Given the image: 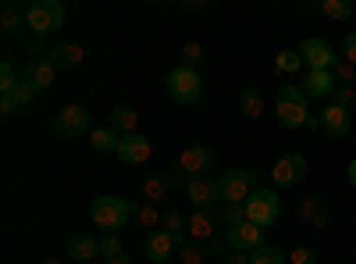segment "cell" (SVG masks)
Segmentation results:
<instances>
[{"label":"cell","instance_id":"obj_1","mask_svg":"<svg viewBox=\"0 0 356 264\" xmlns=\"http://www.w3.org/2000/svg\"><path fill=\"white\" fill-rule=\"evenodd\" d=\"M278 122L285 129H321V114L307 111V97L300 86H282L278 90Z\"/></svg>","mask_w":356,"mask_h":264},{"label":"cell","instance_id":"obj_2","mask_svg":"<svg viewBox=\"0 0 356 264\" xmlns=\"http://www.w3.org/2000/svg\"><path fill=\"white\" fill-rule=\"evenodd\" d=\"M260 179H264L260 168H228V171H221V179H218L221 203H246L253 196V189H260Z\"/></svg>","mask_w":356,"mask_h":264},{"label":"cell","instance_id":"obj_3","mask_svg":"<svg viewBox=\"0 0 356 264\" xmlns=\"http://www.w3.org/2000/svg\"><path fill=\"white\" fill-rule=\"evenodd\" d=\"M132 215H136V208L129 200H122V196H97L93 203H89V218H93V225L97 228H104V232H118L122 225H129L132 222Z\"/></svg>","mask_w":356,"mask_h":264},{"label":"cell","instance_id":"obj_4","mask_svg":"<svg viewBox=\"0 0 356 264\" xmlns=\"http://www.w3.org/2000/svg\"><path fill=\"white\" fill-rule=\"evenodd\" d=\"M25 18H29V33L36 40L54 36L65 25V4H57V0H33V4H25Z\"/></svg>","mask_w":356,"mask_h":264},{"label":"cell","instance_id":"obj_5","mask_svg":"<svg viewBox=\"0 0 356 264\" xmlns=\"http://www.w3.org/2000/svg\"><path fill=\"white\" fill-rule=\"evenodd\" d=\"M214 164V150L207 143H193L189 150H182V157H178V164L168 171L171 175V186H189V179H196V175L211 171Z\"/></svg>","mask_w":356,"mask_h":264},{"label":"cell","instance_id":"obj_6","mask_svg":"<svg viewBox=\"0 0 356 264\" xmlns=\"http://www.w3.org/2000/svg\"><path fill=\"white\" fill-rule=\"evenodd\" d=\"M168 93L175 104H196L203 97V79L196 68H186V65H178L168 72Z\"/></svg>","mask_w":356,"mask_h":264},{"label":"cell","instance_id":"obj_7","mask_svg":"<svg viewBox=\"0 0 356 264\" xmlns=\"http://www.w3.org/2000/svg\"><path fill=\"white\" fill-rule=\"evenodd\" d=\"M282 218V200L275 189H253V196L246 200V222L260 225V228H271Z\"/></svg>","mask_w":356,"mask_h":264},{"label":"cell","instance_id":"obj_8","mask_svg":"<svg viewBox=\"0 0 356 264\" xmlns=\"http://www.w3.org/2000/svg\"><path fill=\"white\" fill-rule=\"evenodd\" d=\"M50 129L61 136V139H79V136H86V132H93V122H89V111L86 107H65V111H57L54 114V122H50Z\"/></svg>","mask_w":356,"mask_h":264},{"label":"cell","instance_id":"obj_9","mask_svg":"<svg viewBox=\"0 0 356 264\" xmlns=\"http://www.w3.org/2000/svg\"><path fill=\"white\" fill-rule=\"evenodd\" d=\"M271 179H275V186H282V189L300 186V183L307 179V154L292 150V154L278 157V161H275V168H271Z\"/></svg>","mask_w":356,"mask_h":264},{"label":"cell","instance_id":"obj_10","mask_svg":"<svg viewBox=\"0 0 356 264\" xmlns=\"http://www.w3.org/2000/svg\"><path fill=\"white\" fill-rule=\"evenodd\" d=\"M186 196L193 200V211H211L221 203V193H218V179H211V175H196V179H189L186 186Z\"/></svg>","mask_w":356,"mask_h":264},{"label":"cell","instance_id":"obj_11","mask_svg":"<svg viewBox=\"0 0 356 264\" xmlns=\"http://www.w3.org/2000/svg\"><path fill=\"white\" fill-rule=\"evenodd\" d=\"M300 57H303V65L307 72H332L335 68V50L324 43V40H303L300 43Z\"/></svg>","mask_w":356,"mask_h":264},{"label":"cell","instance_id":"obj_12","mask_svg":"<svg viewBox=\"0 0 356 264\" xmlns=\"http://www.w3.org/2000/svg\"><path fill=\"white\" fill-rule=\"evenodd\" d=\"M150 154H154V143L146 139L143 132L122 136V143H118V161H122V164H146Z\"/></svg>","mask_w":356,"mask_h":264},{"label":"cell","instance_id":"obj_13","mask_svg":"<svg viewBox=\"0 0 356 264\" xmlns=\"http://www.w3.org/2000/svg\"><path fill=\"white\" fill-rule=\"evenodd\" d=\"M225 240H228V250H246V254H253L257 247H264V228L253 225V222H243V225L228 228Z\"/></svg>","mask_w":356,"mask_h":264},{"label":"cell","instance_id":"obj_14","mask_svg":"<svg viewBox=\"0 0 356 264\" xmlns=\"http://www.w3.org/2000/svg\"><path fill=\"white\" fill-rule=\"evenodd\" d=\"M218 215L214 211H193L186 215V232H189V240L193 243H211L218 236Z\"/></svg>","mask_w":356,"mask_h":264},{"label":"cell","instance_id":"obj_15","mask_svg":"<svg viewBox=\"0 0 356 264\" xmlns=\"http://www.w3.org/2000/svg\"><path fill=\"white\" fill-rule=\"evenodd\" d=\"M175 254H178V243L168 236L164 228L150 232V236H146V243H143V257L150 261V264H168Z\"/></svg>","mask_w":356,"mask_h":264},{"label":"cell","instance_id":"obj_16","mask_svg":"<svg viewBox=\"0 0 356 264\" xmlns=\"http://www.w3.org/2000/svg\"><path fill=\"white\" fill-rule=\"evenodd\" d=\"M54 79H57V68H54L50 57H33V61L25 65V82L33 86L36 93H40V90H50Z\"/></svg>","mask_w":356,"mask_h":264},{"label":"cell","instance_id":"obj_17","mask_svg":"<svg viewBox=\"0 0 356 264\" xmlns=\"http://www.w3.org/2000/svg\"><path fill=\"white\" fill-rule=\"evenodd\" d=\"M300 90H303L307 100H324V97H335L339 82H335L332 72H307V82L300 86Z\"/></svg>","mask_w":356,"mask_h":264},{"label":"cell","instance_id":"obj_18","mask_svg":"<svg viewBox=\"0 0 356 264\" xmlns=\"http://www.w3.org/2000/svg\"><path fill=\"white\" fill-rule=\"evenodd\" d=\"M349 111L346 107H339V104H328L321 111V129L328 132V136H335V139H342L346 132H349Z\"/></svg>","mask_w":356,"mask_h":264},{"label":"cell","instance_id":"obj_19","mask_svg":"<svg viewBox=\"0 0 356 264\" xmlns=\"http://www.w3.org/2000/svg\"><path fill=\"white\" fill-rule=\"evenodd\" d=\"M68 257L75 261V264H89V261H97L100 257V240H93V236H72L68 240Z\"/></svg>","mask_w":356,"mask_h":264},{"label":"cell","instance_id":"obj_20","mask_svg":"<svg viewBox=\"0 0 356 264\" xmlns=\"http://www.w3.org/2000/svg\"><path fill=\"white\" fill-rule=\"evenodd\" d=\"M118 136H132V132H139V111L136 107H129V104H118L114 111H111V122H107Z\"/></svg>","mask_w":356,"mask_h":264},{"label":"cell","instance_id":"obj_21","mask_svg":"<svg viewBox=\"0 0 356 264\" xmlns=\"http://www.w3.org/2000/svg\"><path fill=\"white\" fill-rule=\"evenodd\" d=\"M0 29H4V36H8V40H15L22 29H29L25 8L18 4V0H8V4H4V15H0Z\"/></svg>","mask_w":356,"mask_h":264},{"label":"cell","instance_id":"obj_22","mask_svg":"<svg viewBox=\"0 0 356 264\" xmlns=\"http://www.w3.org/2000/svg\"><path fill=\"white\" fill-rule=\"evenodd\" d=\"M82 57H86V50H82L79 43H61V47H54V50H50V61H54L57 72H72V68H79V65H82Z\"/></svg>","mask_w":356,"mask_h":264},{"label":"cell","instance_id":"obj_23","mask_svg":"<svg viewBox=\"0 0 356 264\" xmlns=\"http://www.w3.org/2000/svg\"><path fill=\"white\" fill-rule=\"evenodd\" d=\"M168 193H171V175L154 171L143 179V203H161V200H168Z\"/></svg>","mask_w":356,"mask_h":264},{"label":"cell","instance_id":"obj_24","mask_svg":"<svg viewBox=\"0 0 356 264\" xmlns=\"http://www.w3.org/2000/svg\"><path fill=\"white\" fill-rule=\"evenodd\" d=\"M118 143H122V136L111 125H93V132H89V146H93L97 154H118Z\"/></svg>","mask_w":356,"mask_h":264},{"label":"cell","instance_id":"obj_25","mask_svg":"<svg viewBox=\"0 0 356 264\" xmlns=\"http://www.w3.org/2000/svg\"><path fill=\"white\" fill-rule=\"evenodd\" d=\"M132 222H136V228H143L146 236H150V232H157V228H161V222H164V211L157 208V203H143V208H136Z\"/></svg>","mask_w":356,"mask_h":264},{"label":"cell","instance_id":"obj_26","mask_svg":"<svg viewBox=\"0 0 356 264\" xmlns=\"http://www.w3.org/2000/svg\"><path fill=\"white\" fill-rule=\"evenodd\" d=\"M218 225L221 228H235V225H243L246 222V203H218Z\"/></svg>","mask_w":356,"mask_h":264},{"label":"cell","instance_id":"obj_27","mask_svg":"<svg viewBox=\"0 0 356 264\" xmlns=\"http://www.w3.org/2000/svg\"><path fill=\"white\" fill-rule=\"evenodd\" d=\"M264 107H267V104H264V97H260L257 90H250V86H246V90L239 93V111L246 114L250 122H257V118H260V114H264Z\"/></svg>","mask_w":356,"mask_h":264},{"label":"cell","instance_id":"obj_28","mask_svg":"<svg viewBox=\"0 0 356 264\" xmlns=\"http://www.w3.org/2000/svg\"><path fill=\"white\" fill-rule=\"evenodd\" d=\"M250 264H289V254L282 247H271V243H264L250 254Z\"/></svg>","mask_w":356,"mask_h":264},{"label":"cell","instance_id":"obj_29","mask_svg":"<svg viewBox=\"0 0 356 264\" xmlns=\"http://www.w3.org/2000/svg\"><path fill=\"white\" fill-rule=\"evenodd\" d=\"M22 82H25V75H18V68H15L11 61H0V93L11 97Z\"/></svg>","mask_w":356,"mask_h":264},{"label":"cell","instance_id":"obj_30","mask_svg":"<svg viewBox=\"0 0 356 264\" xmlns=\"http://www.w3.org/2000/svg\"><path fill=\"white\" fill-rule=\"evenodd\" d=\"M300 68H303L300 50H278V57H275V72L278 75H292V72H300Z\"/></svg>","mask_w":356,"mask_h":264},{"label":"cell","instance_id":"obj_31","mask_svg":"<svg viewBox=\"0 0 356 264\" xmlns=\"http://www.w3.org/2000/svg\"><path fill=\"white\" fill-rule=\"evenodd\" d=\"M317 11L328 15V18H335V22H346V18L353 15V0H321Z\"/></svg>","mask_w":356,"mask_h":264},{"label":"cell","instance_id":"obj_32","mask_svg":"<svg viewBox=\"0 0 356 264\" xmlns=\"http://www.w3.org/2000/svg\"><path fill=\"white\" fill-rule=\"evenodd\" d=\"M207 243H186V247H178V264H207Z\"/></svg>","mask_w":356,"mask_h":264},{"label":"cell","instance_id":"obj_33","mask_svg":"<svg viewBox=\"0 0 356 264\" xmlns=\"http://www.w3.org/2000/svg\"><path fill=\"white\" fill-rule=\"evenodd\" d=\"M296 211H300V218L314 222L317 215H324L328 208H324V196H303V200H300V208H296Z\"/></svg>","mask_w":356,"mask_h":264},{"label":"cell","instance_id":"obj_34","mask_svg":"<svg viewBox=\"0 0 356 264\" xmlns=\"http://www.w3.org/2000/svg\"><path fill=\"white\" fill-rule=\"evenodd\" d=\"M122 240H118V232H104V240H100V257H122Z\"/></svg>","mask_w":356,"mask_h":264},{"label":"cell","instance_id":"obj_35","mask_svg":"<svg viewBox=\"0 0 356 264\" xmlns=\"http://www.w3.org/2000/svg\"><path fill=\"white\" fill-rule=\"evenodd\" d=\"M332 75L339 86H356V65H349V61H335Z\"/></svg>","mask_w":356,"mask_h":264},{"label":"cell","instance_id":"obj_36","mask_svg":"<svg viewBox=\"0 0 356 264\" xmlns=\"http://www.w3.org/2000/svg\"><path fill=\"white\" fill-rule=\"evenodd\" d=\"M182 65L186 68H200L203 65V47L200 43H186L182 47Z\"/></svg>","mask_w":356,"mask_h":264},{"label":"cell","instance_id":"obj_37","mask_svg":"<svg viewBox=\"0 0 356 264\" xmlns=\"http://www.w3.org/2000/svg\"><path fill=\"white\" fill-rule=\"evenodd\" d=\"M11 100H15V104H18V111H22V107H29V104L36 100V90H33V86H29V82H22L18 90L11 93Z\"/></svg>","mask_w":356,"mask_h":264},{"label":"cell","instance_id":"obj_38","mask_svg":"<svg viewBox=\"0 0 356 264\" xmlns=\"http://www.w3.org/2000/svg\"><path fill=\"white\" fill-rule=\"evenodd\" d=\"M335 104L349 111L356 104V86H339V90H335Z\"/></svg>","mask_w":356,"mask_h":264},{"label":"cell","instance_id":"obj_39","mask_svg":"<svg viewBox=\"0 0 356 264\" xmlns=\"http://www.w3.org/2000/svg\"><path fill=\"white\" fill-rule=\"evenodd\" d=\"M289 264H317V254H314L310 247H296V250L289 254Z\"/></svg>","mask_w":356,"mask_h":264},{"label":"cell","instance_id":"obj_40","mask_svg":"<svg viewBox=\"0 0 356 264\" xmlns=\"http://www.w3.org/2000/svg\"><path fill=\"white\" fill-rule=\"evenodd\" d=\"M342 61L356 65V33H346V40H342Z\"/></svg>","mask_w":356,"mask_h":264},{"label":"cell","instance_id":"obj_41","mask_svg":"<svg viewBox=\"0 0 356 264\" xmlns=\"http://www.w3.org/2000/svg\"><path fill=\"white\" fill-rule=\"evenodd\" d=\"M25 50H29V54H43V57H50V50H47V43H43V40H29V43H25Z\"/></svg>","mask_w":356,"mask_h":264},{"label":"cell","instance_id":"obj_42","mask_svg":"<svg viewBox=\"0 0 356 264\" xmlns=\"http://www.w3.org/2000/svg\"><path fill=\"white\" fill-rule=\"evenodd\" d=\"M228 264H250V254L246 250H232L228 254Z\"/></svg>","mask_w":356,"mask_h":264},{"label":"cell","instance_id":"obj_43","mask_svg":"<svg viewBox=\"0 0 356 264\" xmlns=\"http://www.w3.org/2000/svg\"><path fill=\"white\" fill-rule=\"evenodd\" d=\"M0 111H4V118H11V114L18 111V104H15L11 97H4V100H0Z\"/></svg>","mask_w":356,"mask_h":264},{"label":"cell","instance_id":"obj_44","mask_svg":"<svg viewBox=\"0 0 356 264\" xmlns=\"http://www.w3.org/2000/svg\"><path fill=\"white\" fill-rule=\"evenodd\" d=\"M310 225H314V228H328V225H332V215H328V211H324V215H317V218H314Z\"/></svg>","mask_w":356,"mask_h":264},{"label":"cell","instance_id":"obj_45","mask_svg":"<svg viewBox=\"0 0 356 264\" xmlns=\"http://www.w3.org/2000/svg\"><path fill=\"white\" fill-rule=\"evenodd\" d=\"M346 175H349V186H353V189H356V157H353V161H349V171H346Z\"/></svg>","mask_w":356,"mask_h":264},{"label":"cell","instance_id":"obj_46","mask_svg":"<svg viewBox=\"0 0 356 264\" xmlns=\"http://www.w3.org/2000/svg\"><path fill=\"white\" fill-rule=\"evenodd\" d=\"M107 264H132V257H125V254H122V257H111Z\"/></svg>","mask_w":356,"mask_h":264},{"label":"cell","instance_id":"obj_47","mask_svg":"<svg viewBox=\"0 0 356 264\" xmlns=\"http://www.w3.org/2000/svg\"><path fill=\"white\" fill-rule=\"evenodd\" d=\"M40 264H61V261H57V257H47V261H40Z\"/></svg>","mask_w":356,"mask_h":264}]
</instances>
